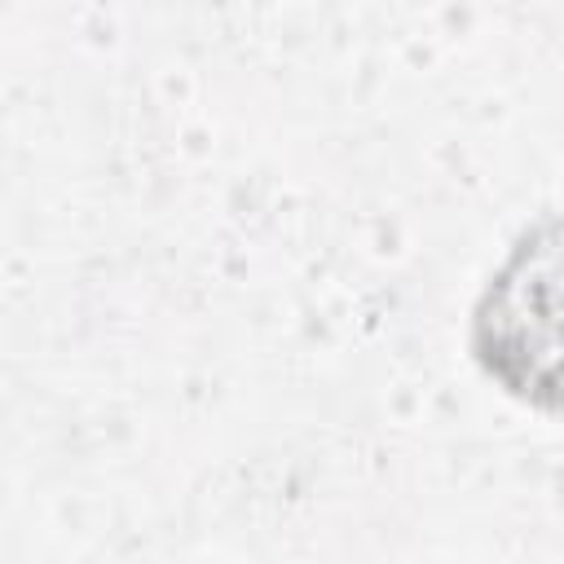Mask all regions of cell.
<instances>
[{
	"instance_id": "cell-1",
	"label": "cell",
	"mask_w": 564,
	"mask_h": 564,
	"mask_svg": "<svg viewBox=\"0 0 564 564\" xmlns=\"http://www.w3.org/2000/svg\"><path fill=\"white\" fill-rule=\"evenodd\" d=\"M551 313H555V238L546 229V238L529 234L511 251V260L498 269L494 286L485 291L476 317V348L511 392L546 388L542 375L533 370V357L555 366V339L533 335V326L555 335Z\"/></svg>"
}]
</instances>
